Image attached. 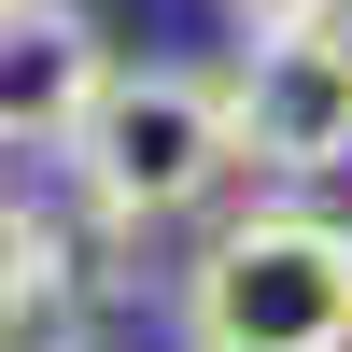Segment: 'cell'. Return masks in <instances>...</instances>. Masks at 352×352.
Listing matches in <instances>:
<instances>
[{"instance_id":"1","label":"cell","mask_w":352,"mask_h":352,"mask_svg":"<svg viewBox=\"0 0 352 352\" xmlns=\"http://www.w3.org/2000/svg\"><path fill=\"white\" fill-rule=\"evenodd\" d=\"M71 226L85 240H155V226L212 212L226 184H240V99H226V71H184V56H113L99 113L71 127Z\"/></svg>"},{"instance_id":"7","label":"cell","mask_w":352,"mask_h":352,"mask_svg":"<svg viewBox=\"0 0 352 352\" xmlns=\"http://www.w3.org/2000/svg\"><path fill=\"white\" fill-rule=\"evenodd\" d=\"M338 28H352V14H338Z\"/></svg>"},{"instance_id":"4","label":"cell","mask_w":352,"mask_h":352,"mask_svg":"<svg viewBox=\"0 0 352 352\" xmlns=\"http://www.w3.org/2000/svg\"><path fill=\"white\" fill-rule=\"evenodd\" d=\"M113 85V28L85 0H0V155H71Z\"/></svg>"},{"instance_id":"3","label":"cell","mask_w":352,"mask_h":352,"mask_svg":"<svg viewBox=\"0 0 352 352\" xmlns=\"http://www.w3.org/2000/svg\"><path fill=\"white\" fill-rule=\"evenodd\" d=\"M226 99H240V169H268V184H338L352 169V28L240 43Z\"/></svg>"},{"instance_id":"2","label":"cell","mask_w":352,"mask_h":352,"mask_svg":"<svg viewBox=\"0 0 352 352\" xmlns=\"http://www.w3.org/2000/svg\"><path fill=\"white\" fill-rule=\"evenodd\" d=\"M169 324H184V352H352V226L310 197L226 212L184 254Z\"/></svg>"},{"instance_id":"6","label":"cell","mask_w":352,"mask_h":352,"mask_svg":"<svg viewBox=\"0 0 352 352\" xmlns=\"http://www.w3.org/2000/svg\"><path fill=\"white\" fill-rule=\"evenodd\" d=\"M0 352H14V338H0Z\"/></svg>"},{"instance_id":"5","label":"cell","mask_w":352,"mask_h":352,"mask_svg":"<svg viewBox=\"0 0 352 352\" xmlns=\"http://www.w3.org/2000/svg\"><path fill=\"white\" fill-rule=\"evenodd\" d=\"M352 0H226V28L240 43H296V28H338Z\"/></svg>"}]
</instances>
